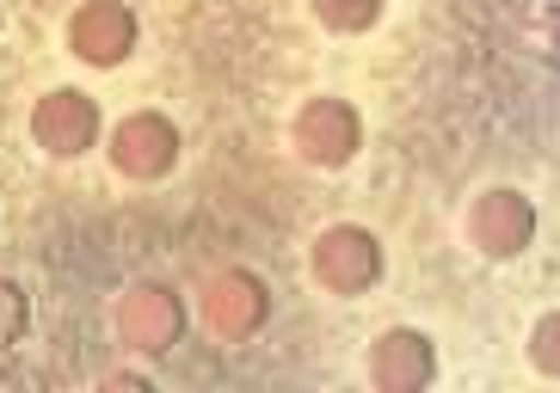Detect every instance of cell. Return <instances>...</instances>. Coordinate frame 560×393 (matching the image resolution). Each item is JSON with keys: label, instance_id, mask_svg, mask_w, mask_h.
Returning a JSON list of instances; mask_svg holds the SVG:
<instances>
[{"label": "cell", "instance_id": "6da1fadb", "mask_svg": "<svg viewBox=\"0 0 560 393\" xmlns=\"http://www.w3.org/2000/svg\"><path fill=\"white\" fill-rule=\"evenodd\" d=\"M431 369H438V350H431V338L425 332H412V326H400V332H382L376 338V357H370V376L382 381V388H425L431 381Z\"/></svg>", "mask_w": 560, "mask_h": 393}, {"label": "cell", "instance_id": "7a4b0ae2", "mask_svg": "<svg viewBox=\"0 0 560 393\" xmlns=\"http://www.w3.org/2000/svg\"><path fill=\"white\" fill-rule=\"evenodd\" d=\"M25 320H32V301H25V289H19L13 277H0V344H13L19 332H25Z\"/></svg>", "mask_w": 560, "mask_h": 393}]
</instances>
